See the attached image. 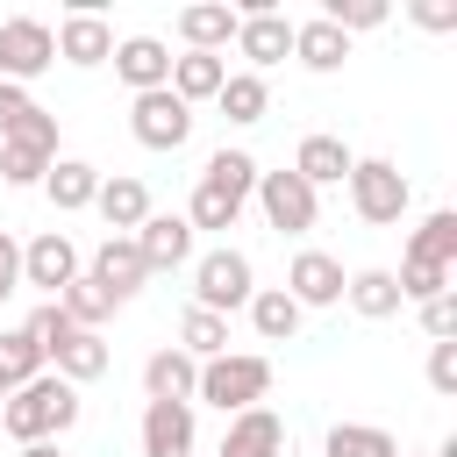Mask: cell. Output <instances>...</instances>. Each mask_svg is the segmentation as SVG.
I'll list each match as a JSON object with an SVG mask.
<instances>
[{
  "mask_svg": "<svg viewBox=\"0 0 457 457\" xmlns=\"http://www.w3.org/2000/svg\"><path fill=\"white\" fill-rule=\"evenodd\" d=\"M250 193H257V157L250 150H214L207 171H200V186H193V200H186V228L193 236L200 228H236L243 207H250Z\"/></svg>",
  "mask_w": 457,
  "mask_h": 457,
  "instance_id": "obj_1",
  "label": "cell"
},
{
  "mask_svg": "<svg viewBox=\"0 0 457 457\" xmlns=\"http://www.w3.org/2000/svg\"><path fill=\"white\" fill-rule=\"evenodd\" d=\"M71 421H79V386H64L57 371H43V378H29L0 400V428L14 443H57Z\"/></svg>",
  "mask_w": 457,
  "mask_h": 457,
  "instance_id": "obj_2",
  "label": "cell"
},
{
  "mask_svg": "<svg viewBox=\"0 0 457 457\" xmlns=\"http://www.w3.org/2000/svg\"><path fill=\"white\" fill-rule=\"evenodd\" d=\"M264 393H271V357H257V350H221V357H207L200 378H193V400H207V407H221V414L264 407Z\"/></svg>",
  "mask_w": 457,
  "mask_h": 457,
  "instance_id": "obj_3",
  "label": "cell"
},
{
  "mask_svg": "<svg viewBox=\"0 0 457 457\" xmlns=\"http://www.w3.org/2000/svg\"><path fill=\"white\" fill-rule=\"evenodd\" d=\"M343 186H350L357 221H371V228H393V221L407 214V200H414V186H407V171H400L393 157H357Z\"/></svg>",
  "mask_w": 457,
  "mask_h": 457,
  "instance_id": "obj_4",
  "label": "cell"
},
{
  "mask_svg": "<svg viewBox=\"0 0 457 457\" xmlns=\"http://www.w3.org/2000/svg\"><path fill=\"white\" fill-rule=\"evenodd\" d=\"M250 293H257V271H250V257L243 250H207L200 264H193V307H207V314H221L228 321V307H250Z\"/></svg>",
  "mask_w": 457,
  "mask_h": 457,
  "instance_id": "obj_5",
  "label": "cell"
},
{
  "mask_svg": "<svg viewBox=\"0 0 457 457\" xmlns=\"http://www.w3.org/2000/svg\"><path fill=\"white\" fill-rule=\"evenodd\" d=\"M257 207H264V221L278 228V236H307L314 221H321V193L300 179V171H257V193H250Z\"/></svg>",
  "mask_w": 457,
  "mask_h": 457,
  "instance_id": "obj_6",
  "label": "cell"
},
{
  "mask_svg": "<svg viewBox=\"0 0 457 457\" xmlns=\"http://www.w3.org/2000/svg\"><path fill=\"white\" fill-rule=\"evenodd\" d=\"M57 64V36H50V21H36V14H7L0 21V79L7 86H29L36 71H50Z\"/></svg>",
  "mask_w": 457,
  "mask_h": 457,
  "instance_id": "obj_7",
  "label": "cell"
},
{
  "mask_svg": "<svg viewBox=\"0 0 457 457\" xmlns=\"http://www.w3.org/2000/svg\"><path fill=\"white\" fill-rule=\"evenodd\" d=\"M129 136H136L143 150H179V143L193 136V107H186L171 86L136 93V100H129Z\"/></svg>",
  "mask_w": 457,
  "mask_h": 457,
  "instance_id": "obj_8",
  "label": "cell"
},
{
  "mask_svg": "<svg viewBox=\"0 0 457 457\" xmlns=\"http://www.w3.org/2000/svg\"><path fill=\"white\" fill-rule=\"evenodd\" d=\"M71 278H79V243H71L64 228H43V236L21 250V286H43V293L57 300Z\"/></svg>",
  "mask_w": 457,
  "mask_h": 457,
  "instance_id": "obj_9",
  "label": "cell"
},
{
  "mask_svg": "<svg viewBox=\"0 0 457 457\" xmlns=\"http://www.w3.org/2000/svg\"><path fill=\"white\" fill-rule=\"evenodd\" d=\"M50 36H57V57H64V64H79V71H93V64H107V57H114V29L100 21V7H71Z\"/></svg>",
  "mask_w": 457,
  "mask_h": 457,
  "instance_id": "obj_10",
  "label": "cell"
},
{
  "mask_svg": "<svg viewBox=\"0 0 457 457\" xmlns=\"http://www.w3.org/2000/svg\"><path fill=\"white\" fill-rule=\"evenodd\" d=\"M236 50L250 57V71L264 79L278 57H293V21L278 7H257V14H236Z\"/></svg>",
  "mask_w": 457,
  "mask_h": 457,
  "instance_id": "obj_11",
  "label": "cell"
},
{
  "mask_svg": "<svg viewBox=\"0 0 457 457\" xmlns=\"http://www.w3.org/2000/svg\"><path fill=\"white\" fill-rule=\"evenodd\" d=\"M93 286H107V300L121 307V300H136L143 293V278H150V264H143V250H136V236H107L100 250H93V271H86Z\"/></svg>",
  "mask_w": 457,
  "mask_h": 457,
  "instance_id": "obj_12",
  "label": "cell"
},
{
  "mask_svg": "<svg viewBox=\"0 0 457 457\" xmlns=\"http://www.w3.org/2000/svg\"><path fill=\"white\" fill-rule=\"evenodd\" d=\"M286 293H293L300 314H307V307H336V300H343V264H336L328 250H300L293 271H286Z\"/></svg>",
  "mask_w": 457,
  "mask_h": 457,
  "instance_id": "obj_13",
  "label": "cell"
},
{
  "mask_svg": "<svg viewBox=\"0 0 457 457\" xmlns=\"http://www.w3.org/2000/svg\"><path fill=\"white\" fill-rule=\"evenodd\" d=\"M143 457H193V400L143 407Z\"/></svg>",
  "mask_w": 457,
  "mask_h": 457,
  "instance_id": "obj_14",
  "label": "cell"
},
{
  "mask_svg": "<svg viewBox=\"0 0 457 457\" xmlns=\"http://www.w3.org/2000/svg\"><path fill=\"white\" fill-rule=\"evenodd\" d=\"M214 457H286V421L271 407H243V414H228V436Z\"/></svg>",
  "mask_w": 457,
  "mask_h": 457,
  "instance_id": "obj_15",
  "label": "cell"
},
{
  "mask_svg": "<svg viewBox=\"0 0 457 457\" xmlns=\"http://www.w3.org/2000/svg\"><path fill=\"white\" fill-rule=\"evenodd\" d=\"M107 64L121 71V86H129V93H157V86L171 79V50H164L157 36H121Z\"/></svg>",
  "mask_w": 457,
  "mask_h": 457,
  "instance_id": "obj_16",
  "label": "cell"
},
{
  "mask_svg": "<svg viewBox=\"0 0 457 457\" xmlns=\"http://www.w3.org/2000/svg\"><path fill=\"white\" fill-rule=\"evenodd\" d=\"M179 43L221 57V50L236 43V7H228V0H193V7H179Z\"/></svg>",
  "mask_w": 457,
  "mask_h": 457,
  "instance_id": "obj_17",
  "label": "cell"
},
{
  "mask_svg": "<svg viewBox=\"0 0 457 457\" xmlns=\"http://www.w3.org/2000/svg\"><path fill=\"white\" fill-rule=\"evenodd\" d=\"M93 207H100V221H107V236H136L143 221H150V186L143 179H100V193H93Z\"/></svg>",
  "mask_w": 457,
  "mask_h": 457,
  "instance_id": "obj_18",
  "label": "cell"
},
{
  "mask_svg": "<svg viewBox=\"0 0 457 457\" xmlns=\"http://www.w3.org/2000/svg\"><path fill=\"white\" fill-rule=\"evenodd\" d=\"M350 164H357V157H350V143H343V136H300V150H293V164H286V171H300V179L321 193V186H343V179H350Z\"/></svg>",
  "mask_w": 457,
  "mask_h": 457,
  "instance_id": "obj_19",
  "label": "cell"
},
{
  "mask_svg": "<svg viewBox=\"0 0 457 457\" xmlns=\"http://www.w3.org/2000/svg\"><path fill=\"white\" fill-rule=\"evenodd\" d=\"M136 250H143L150 271H179V264L193 257V228H186V214H150V221L136 228Z\"/></svg>",
  "mask_w": 457,
  "mask_h": 457,
  "instance_id": "obj_20",
  "label": "cell"
},
{
  "mask_svg": "<svg viewBox=\"0 0 457 457\" xmlns=\"http://www.w3.org/2000/svg\"><path fill=\"white\" fill-rule=\"evenodd\" d=\"M43 193H50L57 214H79V207H93V193H100V164H86V157H57V164L43 171Z\"/></svg>",
  "mask_w": 457,
  "mask_h": 457,
  "instance_id": "obj_21",
  "label": "cell"
},
{
  "mask_svg": "<svg viewBox=\"0 0 457 457\" xmlns=\"http://www.w3.org/2000/svg\"><path fill=\"white\" fill-rule=\"evenodd\" d=\"M293 57L307 64V71H343V57H350V36L336 29V21H293Z\"/></svg>",
  "mask_w": 457,
  "mask_h": 457,
  "instance_id": "obj_22",
  "label": "cell"
},
{
  "mask_svg": "<svg viewBox=\"0 0 457 457\" xmlns=\"http://www.w3.org/2000/svg\"><path fill=\"white\" fill-rule=\"evenodd\" d=\"M193 378H200V364L171 343V350H150V364H143V400H193Z\"/></svg>",
  "mask_w": 457,
  "mask_h": 457,
  "instance_id": "obj_23",
  "label": "cell"
},
{
  "mask_svg": "<svg viewBox=\"0 0 457 457\" xmlns=\"http://www.w3.org/2000/svg\"><path fill=\"white\" fill-rule=\"evenodd\" d=\"M221 79H228V64L221 57H207V50H186V57H171V93L186 100V107H200V100H214L221 93Z\"/></svg>",
  "mask_w": 457,
  "mask_h": 457,
  "instance_id": "obj_24",
  "label": "cell"
},
{
  "mask_svg": "<svg viewBox=\"0 0 457 457\" xmlns=\"http://www.w3.org/2000/svg\"><path fill=\"white\" fill-rule=\"evenodd\" d=\"M214 107H221L236 129H250V121H264V114H271V86H264L257 71H228V79H221V93H214Z\"/></svg>",
  "mask_w": 457,
  "mask_h": 457,
  "instance_id": "obj_25",
  "label": "cell"
},
{
  "mask_svg": "<svg viewBox=\"0 0 457 457\" xmlns=\"http://www.w3.org/2000/svg\"><path fill=\"white\" fill-rule=\"evenodd\" d=\"M343 300H350L364 321H393V314H400V286H393V271H378V264H371V271H350V278H343Z\"/></svg>",
  "mask_w": 457,
  "mask_h": 457,
  "instance_id": "obj_26",
  "label": "cell"
},
{
  "mask_svg": "<svg viewBox=\"0 0 457 457\" xmlns=\"http://www.w3.org/2000/svg\"><path fill=\"white\" fill-rule=\"evenodd\" d=\"M250 328H257L264 343H293V336H300L293 293H286V286H257V293H250Z\"/></svg>",
  "mask_w": 457,
  "mask_h": 457,
  "instance_id": "obj_27",
  "label": "cell"
},
{
  "mask_svg": "<svg viewBox=\"0 0 457 457\" xmlns=\"http://www.w3.org/2000/svg\"><path fill=\"white\" fill-rule=\"evenodd\" d=\"M50 364H57V378H64V386H93V378L107 371V343H100V328H79Z\"/></svg>",
  "mask_w": 457,
  "mask_h": 457,
  "instance_id": "obj_28",
  "label": "cell"
},
{
  "mask_svg": "<svg viewBox=\"0 0 457 457\" xmlns=\"http://www.w3.org/2000/svg\"><path fill=\"white\" fill-rule=\"evenodd\" d=\"M321 450H328V457H400L393 428H378V421H336Z\"/></svg>",
  "mask_w": 457,
  "mask_h": 457,
  "instance_id": "obj_29",
  "label": "cell"
},
{
  "mask_svg": "<svg viewBox=\"0 0 457 457\" xmlns=\"http://www.w3.org/2000/svg\"><path fill=\"white\" fill-rule=\"evenodd\" d=\"M407 257H421V264H443V271H450V264H457V214H450V207H436V214L414 228Z\"/></svg>",
  "mask_w": 457,
  "mask_h": 457,
  "instance_id": "obj_30",
  "label": "cell"
},
{
  "mask_svg": "<svg viewBox=\"0 0 457 457\" xmlns=\"http://www.w3.org/2000/svg\"><path fill=\"white\" fill-rule=\"evenodd\" d=\"M179 350H186L193 364L221 357V350H228V321H221V314H207V307H186V321H179Z\"/></svg>",
  "mask_w": 457,
  "mask_h": 457,
  "instance_id": "obj_31",
  "label": "cell"
},
{
  "mask_svg": "<svg viewBox=\"0 0 457 457\" xmlns=\"http://www.w3.org/2000/svg\"><path fill=\"white\" fill-rule=\"evenodd\" d=\"M57 307H64V314H71L79 328H100V321L114 314V300H107V286H93L86 271H79V278H71V286L57 293Z\"/></svg>",
  "mask_w": 457,
  "mask_h": 457,
  "instance_id": "obj_32",
  "label": "cell"
},
{
  "mask_svg": "<svg viewBox=\"0 0 457 457\" xmlns=\"http://www.w3.org/2000/svg\"><path fill=\"white\" fill-rule=\"evenodd\" d=\"M21 328L36 336V350H43V364H50V357H57V350H64V343L79 336V321H71V314H64L57 300H43V307H36V314H29Z\"/></svg>",
  "mask_w": 457,
  "mask_h": 457,
  "instance_id": "obj_33",
  "label": "cell"
},
{
  "mask_svg": "<svg viewBox=\"0 0 457 457\" xmlns=\"http://www.w3.org/2000/svg\"><path fill=\"white\" fill-rule=\"evenodd\" d=\"M0 371H7V386L43 378V350H36V336H29V328H7V336H0Z\"/></svg>",
  "mask_w": 457,
  "mask_h": 457,
  "instance_id": "obj_34",
  "label": "cell"
},
{
  "mask_svg": "<svg viewBox=\"0 0 457 457\" xmlns=\"http://www.w3.org/2000/svg\"><path fill=\"white\" fill-rule=\"evenodd\" d=\"M57 157L50 150H29V143H0V179L7 186H43V171H50Z\"/></svg>",
  "mask_w": 457,
  "mask_h": 457,
  "instance_id": "obj_35",
  "label": "cell"
},
{
  "mask_svg": "<svg viewBox=\"0 0 457 457\" xmlns=\"http://www.w3.org/2000/svg\"><path fill=\"white\" fill-rule=\"evenodd\" d=\"M321 21H336L343 36H350V29H378V21H386V0H328Z\"/></svg>",
  "mask_w": 457,
  "mask_h": 457,
  "instance_id": "obj_36",
  "label": "cell"
},
{
  "mask_svg": "<svg viewBox=\"0 0 457 457\" xmlns=\"http://www.w3.org/2000/svg\"><path fill=\"white\" fill-rule=\"evenodd\" d=\"M421 336H428V343H450V336H457V293L421 300Z\"/></svg>",
  "mask_w": 457,
  "mask_h": 457,
  "instance_id": "obj_37",
  "label": "cell"
},
{
  "mask_svg": "<svg viewBox=\"0 0 457 457\" xmlns=\"http://www.w3.org/2000/svg\"><path fill=\"white\" fill-rule=\"evenodd\" d=\"M428 386L436 393H457V336L450 343H428Z\"/></svg>",
  "mask_w": 457,
  "mask_h": 457,
  "instance_id": "obj_38",
  "label": "cell"
},
{
  "mask_svg": "<svg viewBox=\"0 0 457 457\" xmlns=\"http://www.w3.org/2000/svg\"><path fill=\"white\" fill-rule=\"evenodd\" d=\"M29 114H36V100H29V86H7V79H0V136H7V129H21Z\"/></svg>",
  "mask_w": 457,
  "mask_h": 457,
  "instance_id": "obj_39",
  "label": "cell"
},
{
  "mask_svg": "<svg viewBox=\"0 0 457 457\" xmlns=\"http://www.w3.org/2000/svg\"><path fill=\"white\" fill-rule=\"evenodd\" d=\"M407 14H414L428 36H450V29H457V7H450V0H414Z\"/></svg>",
  "mask_w": 457,
  "mask_h": 457,
  "instance_id": "obj_40",
  "label": "cell"
},
{
  "mask_svg": "<svg viewBox=\"0 0 457 457\" xmlns=\"http://www.w3.org/2000/svg\"><path fill=\"white\" fill-rule=\"evenodd\" d=\"M7 293H21V243L0 228V300H7Z\"/></svg>",
  "mask_w": 457,
  "mask_h": 457,
  "instance_id": "obj_41",
  "label": "cell"
},
{
  "mask_svg": "<svg viewBox=\"0 0 457 457\" xmlns=\"http://www.w3.org/2000/svg\"><path fill=\"white\" fill-rule=\"evenodd\" d=\"M21 457H64L57 443H21Z\"/></svg>",
  "mask_w": 457,
  "mask_h": 457,
  "instance_id": "obj_42",
  "label": "cell"
},
{
  "mask_svg": "<svg viewBox=\"0 0 457 457\" xmlns=\"http://www.w3.org/2000/svg\"><path fill=\"white\" fill-rule=\"evenodd\" d=\"M7 393H14V386H7V371H0V400H7Z\"/></svg>",
  "mask_w": 457,
  "mask_h": 457,
  "instance_id": "obj_43",
  "label": "cell"
},
{
  "mask_svg": "<svg viewBox=\"0 0 457 457\" xmlns=\"http://www.w3.org/2000/svg\"><path fill=\"white\" fill-rule=\"evenodd\" d=\"M400 457H407V450H400Z\"/></svg>",
  "mask_w": 457,
  "mask_h": 457,
  "instance_id": "obj_44",
  "label": "cell"
}]
</instances>
